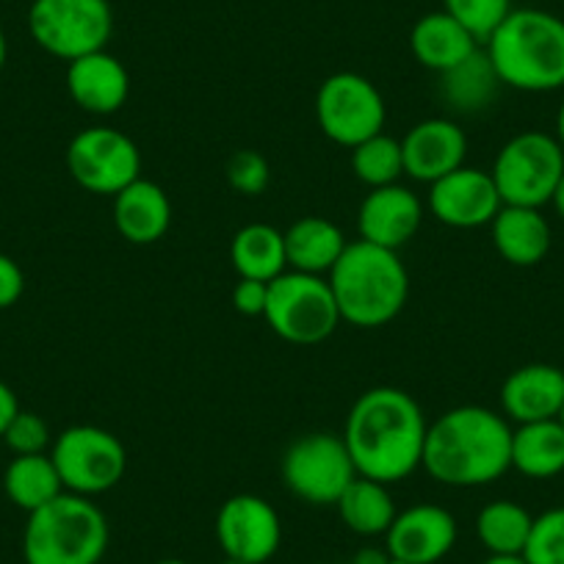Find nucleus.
<instances>
[{
    "mask_svg": "<svg viewBox=\"0 0 564 564\" xmlns=\"http://www.w3.org/2000/svg\"><path fill=\"white\" fill-rule=\"evenodd\" d=\"M443 78V100L459 113H479L496 100L498 78L496 67H492L487 51H476L474 56L465 58L463 64L452 67L448 73L441 75Z\"/></svg>",
    "mask_w": 564,
    "mask_h": 564,
    "instance_id": "obj_28",
    "label": "nucleus"
},
{
    "mask_svg": "<svg viewBox=\"0 0 564 564\" xmlns=\"http://www.w3.org/2000/svg\"><path fill=\"white\" fill-rule=\"evenodd\" d=\"M282 236H285L289 269L302 274H329L344 249L349 247L344 230L324 216H302Z\"/></svg>",
    "mask_w": 564,
    "mask_h": 564,
    "instance_id": "obj_23",
    "label": "nucleus"
},
{
    "mask_svg": "<svg viewBox=\"0 0 564 564\" xmlns=\"http://www.w3.org/2000/svg\"><path fill=\"white\" fill-rule=\"evenodd\" d=\"M335 507H338L340 520H344L355 534L362 536L388 534L395 514H399L388 485L366 479V476H357V479L346 487L344 496L338 498Z\"/></svg>",
    "mask_w": 564,
    "mask_h": 564,
    "instance_id": "obj_27",
    "label": "nucleus"
},
{
    "mask_svg": "<svg viewBox=\"0 0 564 564\" xmlns=\"http://www.w3.org/2000/svg\"><path fill=\"white\" fill-rule=\"evenodd\" d=\"M263 318L276 338L296 346L322 344L340 324L327 276L302 274V271H282L276 280L269 282Z\"/></svg>",
    "mask_w": 564,
    "mask_h": 564,
    "instance_id": "obj_6",
    "label": "nucleus"
},
{
    "mask_svg": "<svg viewBox=\"0 0 564 564\" xmlns=\"http://www.w3.org/2000/svg\"><path fill=\"white\" fill-rule=\"evenodd\" d=\"M67 170L89 194L117 197L141 177V153L122 130L86 128L69 141Z\"/></svg>",
    "mask_w": 564,
    "mask_h": 564,
    "instance_id": "obj_12",
    "label": "nucleus"
},
{
    "mask_svg": "<svg viewBox=\"0 0 564 564\" xmlns=\"http://www.w3.org/2000/svg\"><path fill=\"white\" fill-rule=\"evenodd\" d=\"M20 412V401L7 382H0V437L9 430L12 417Z\"/></svg>",
    "mask_w": 564,
    "mask_h": 564,
    "instance_id": "obj_37",
    "label": "nucleus"
},
{
    "mask_svg": "<svg viewBox=\"0 0 564 564\" xmlns=\"http://www.w3.org/2000/svg\"><path fill=\"white\" fill-rule=\"evenodd\" d=\"M492 243L507 263L529 269L545 260L551 249V225L540 208H520V205H501L496 219L490 221Z\"/></svg>",
    "mask_w": 564,
    "mask_h": 564,
    "instance_id": "obj_22",
    "label": "nucleus"
},
{
    "mask_svg": "<svg viewBox=\"0 0 564 564\" xmlns=\"http://www.w3.org/2000/svg\"><path fill=\"white\" fill-rule=\"evenodd\" d=\"M512 468L529 479L564 474V423L558 417L520 423L512 432Z\"/></svg>",
    "mask_w": 564,
    "mask_h": 564,
    "instance_id": "obj_24",
    "label": "nucleus"
},
{
    "mask_svg": "<svg viewBox=\"0 0 564 564\" xmlns=\"http://www.w3.org/2000/svg\"><path fill=\"white\" fill-rule=\"evenodd\" d=\"M501 194L490 172L459 166L430 188V210L437 221L457 230H476L496 219L501 210Z\"/></svg>",
    "mask_w": 564,
    "mask_h": 564,
    "instance_id": "obj_15",
    "label": "nucleus"
},
{
    "mask_svg": "<svg viewBox=\"0 0 564 564\" xmlns=\"http://www.w3.org/2000/svg\"><path fill=\"white\" fill-rule=\"evenodd\" d=\"M340 322L377 329L393 322L410 296V274L393 249L351 241L327 274Z\"/></svg>",
    "mask_w": 564,
    "mask_h": 564,
    "instance_id": "obj_3",
    "label": "nucleus"
},
{
    "mask_svg": "<svg viewBox=\"0 0 564 564\" xmlns=\"http://www.w3.org/2000/svg\"><path fill=\"white\" fill-rule=\"evenodd\" d=\"M481 564H529L523 556H490Z\"/></svg>",
    "mask_w": 564,
    "mask_h": 564,
    "instance_id": "obj_40",
    "label": "nucleus"
},
{
    "mask_svg": "<svg viewBox=\"0 0 564 564\" xmlns=\"http://www.w3.org/2000/svg\"><path fill=\"white\" fill-rule=\"evenodd\" d=\"M443 12L452 14L479 45H485L509 18L512 0H443Z\"/></svg>",
    "mask_w": 564,
    "mask_h": 564,
    "instance_id": "obj_31",
    "label": "nucleus"
},
{
    "mask_svg": "<svg viewBox=\"0 0 564 564\" xmlns=\"http://www.w3.org/2000/svg\"><path fill=\"white\" fill-rule=\"evenodd\" d=\"M551 205H553V208H556V214L562 216V219H564V175H562V181H558L556 192H553Z\"/></svg>",
    "mask_w": 564,
    "mask_h": 564,
    "instance_id": "obj_39",
    "label": "nucleus"
},
{
    "mask_svg": "<svg viewBox=\"0 0 564 564\" xmlns=\"http://www.w3.org/2000/svg\"><path fill=\"white\" fill-rule=\"evenodd\" d=\"M390 564H404V562H390Z\"/></svg>",
    "mask_w": 564,
    "mask_h": 564,
    "instance_id": "obj_46",
    "label": "nucleus"
},
{
    "mask_svg": "<svg viewBox=\"0 0 564 564\" xmlns=\"http://www.w3.org/2000/svg\"><path fill=\"white\" fill-rule=\"evenodd\" d=\"M430 423L406 390L371 388L355 401L344 443L357 476L395 485L421 468Z\"/></svg>",
    "mask_w": 564,
    "mask_h": 564,
    "instance_id": "obj_1",
    "label": "nucleus"
},
{
    "mask_svg": "<svg viewBox=\"0 0 564 564\" xmlns=\"http://www.w3.org/2000/svg\"><path fill=\"white\" fill-rule=\"evenodd\" d=\"M457 542V520L437 503H415L395 514L393 525L384 534L393 562L437 564L452 553Z\"/></svg>",
    "mask_w": 564,
    "mask_h": 564,
    "instance_id": "obj_14",
    "label": "nucleus"
},
{
    "mask_svg": "<svg viewBox=\"0 0 564 564\" xmlns=\"http://www.w3.org/2000/svg\"><path fill=\"white\" fill-rule=\"evenodd\" d=\"M423 205L406 186H382L371 188L357 214V230L360 241L377 243V247L399 252L415 232L421 230Z\"/></svg>",
    "mask_w": 564,
    "mask_h": 564,
    "instance_id": "obj_17",
    "label": "nucleus"
},
{
    "mask_svg": "<svg viewBox=\"0 0 564 564\" xmlns=\"http://www.w3.org/2000/svg\"><path fill=\"white\" fill-rule=\"evenodd\" d=\"M0 441L12 448L14 457H25V454H45L51 446V426L45 423V417L36 415V412L20 410L12 417L9 430L3 432Z\"/></svg>",
    "mask_w": 564,
    "mask_h": 564,
    "instance_id": "obj_33",
    "label": "nucleus"
},
{
    "mask_svg": "<svg viewBox=\"0 0 564 564\" xmlns=\"http://www.w3.org/2000/svg\"><path fill=\"white\" fill-rule=\"evenodd\" d=\"M3 490H7L9 501L23 512H36L53 498H58L64 490L62 476H58L56 463L51 454H25V457H14L9 463L7 474H3Z\"/></svg>",
    "mask_w": 564,
    "mask_h": 564,
    "instance_id": "obj_26",
    "label": "nucleus"
},
{
    "mask_svg": "<svg viewBox=\"0 0 564 564\" xmlns=\"http://www.w3.org/2000/svg\"><path fill=\"white\" fill-rule=\"evenodd\" d=\"M221 564H249V562H241V558H230V556H227Z\"/></svg>",
    "mask_w": 564,
    "mask_h": 564,
    "instance_id": "obj_44",
    "label": "nucleus"
},
{
    "mask_svg": "<svg viewBox=\"0 0 564 564\" xmlns=\"http://www.w3.org/2000/svg\"><path fill=\"white\" fill-rule=\"evenodd\" d=\"M421 468L446 487H485L512 468V430L487 406L443 412L423 443Z\"/></svg>",
    "mask_w": 564,
    "mask_h": 564,
    "instance_id": "obj_2",
    "label": "nucleus"
},
{
    "mask_svg": "<svg viewBox=\"0 0 564 564\" xmlns=\"http://www.w3.org/2000/svg\"><path fill=\"white\" fill-rule=\"evenodd\" d=\"M410 51L421 67L443 75L474 56L479 51V42L448 12H430L412 25Z\"/></svg>",
    "mask_w": 564,
    "mask_h": 564,
    "instance_id": "obj_21",
    "label": "nucleus"
},
{
    "mask_svg": "<svg viewBox=\"0 0 564 564\" xmlns=\"http://www.w3.org/2000/svg\"><path fill=\"white\" fill-rule=\"evenodd\" d=\"M351 170L357 181L366 183L368 188H382L399 183L404 175V153L401 141L390 139L388 133H377L366 139L362 144L351 148Z\"/></svg>",
    "mask_w": 564,
    "mask_h": 564,
    "instance_id": "obj_30",
    "label": "nucleus"
},
{
    "mask_svg": "<svg viewBox=\"0 0 564 564\" xmlns=\"http://www.w3.org/2000/svg\"><path fill=\"white\" fill-rule=\"evenodd\" d=\"M534 518L514 501H492L476 518V534L490 556H523Z\"/></svg>",
    "mask_w": 564,
    "mask_h": 564,
    "instance_id": "obj_29",
    "label": "nucleus"
},
{
    "mask_svg": "<svg viewBox=\"0 0 564 564\" xmlns=\"http://www.w3.org/2000/svg\"><path fill=\"white\" fill-rule=\"evenodd\" d=\"M225 175L232 192L243 194V197H258V194H263L269 188L271 181L269 164L254 150H238V153H232L230 161H227Z\"/></svg>",
    "mask_w": 564,
    "mask_h": 564,
    "instance_id": "obj_34",
    "label": "nucleus"
},
{
    "mask_svg": "<svg viewBox=\"0 0 564 564\" xmlns=\"http://www.w3.org/2000/svg\"><path fill=\"white\" fill-rule=\"evenodd\" d=\"M404 175L417 183H437L465 166L468 135L454 119H423L401 139Z\"/></svg>",
    "mask_w": 564,
    "mask_h": 564,
    "instance_id": "obj_16",
    "label": "nucleus"
},
{
    "mask_svg": "<svg viewBox=\"0 0 564 564\" xmlns=\"http://www.w3.org/2000/svg\"><path fill=\"white\" fill-rule=\"evenodd\" d=\"M265 302H269V282H258V280H241L232 289V305L241 316H263L265 313Z\"/></svg>",
    "mask_w": 564,
    "mask_h": 564,
    "instance_id": "obj_35",
    "label": "nucleus"
},
{
    "mask_svg": "<svg viewBox=\"0 0 564 564\" xmlns=\"http://www.w3.org/2000/svg\"><path fill=\"white\" fill-rule=\"evenodd\" d=\"M159 564H188V562H183V558H164V562Z\"/></svg>",
    "mask_w": 564,
    "mask_h": 564,
    "instance_id": "obj_43",
    "label": "nucleus"
},
{
    "mask_svg": "<svg viewBox=\"0 0 564 564\" xmlns=\"http://www.w3.org/2000/svg\"><path fill=\"white\" fill-rule=\"evenodd\" d=\"M490 175L503 205L542 208L564 175V150L556 135L525 130L503 144Z\"/></svg>",
    "mask_w": 564,
    "mask_h": 564,
    "instance_id": "obj_7",
    "label": "nucleus"
},
{
    "mask_svg": "<svg viewBox=\"0 0 564 564\" xmlns=\"http://www.w3.org/2000/svg\"><path fill=\"white\" fill-rule=\"evenodd\" d=\"M503 86L556 91L564 86V20L542 9H512L485 42Z\"/></svg>",
    "mask_w": 564,
    "mask_h": 564,
    "instance_id": "obj_4",
    "label": "nucleus"
},
{
    "mask_svg": "<svg viewBox=\"0 0 564 564\" xmlns=\"http://www.w3.org/2000/svg\"><path fill=\"white\" fill-rule=\"evenodd\" d=\"M523 558L529 564H564V507L534 518Z\"/></svg>",
    "mask_w": 564,
    "mask_h": 564,
    "instance_id": "obj_32",
    "label": "nucleus"
},
{
    "mask_svg": "<svg viewBox=\"0 0 564 564\" xmlns=\"http://www.w3.org/2000/svg\"><path fill=\"white\" fill-rule=\"evenodd\" d=\"M316 119L329 141L351 150L382 133L388 108L384 97L366 75L335 73L318 86Z\"/></svg>",
    "mask_w": 564,
    "mask_h": 564,
    "instance_id": "obj_10",
    "label": "nucleus"
},
{
    "mask_svg": "<svg viewBox=\"0 0 564 564\" xmlns=\"http://www.w3.org/2000/svg\"><path fill=\"white\" fill-rule=\"evenodd\" d=\"M232 269L241 280L271 282L289 271L285 258V236L271 225H247L232 236L230 243Z\"/></svg>",
    "mask_w": 564,
    "mask_h": 564,
    "instance_id": "obj_25",
    "label": "nucleus"
},
{
    "mask_svg": "<svg viewBox=\"0 0 564 564\" xmlns=\"http://www.w3.org/2000/svg\"><path fill=\"white\" fill-rule=\"evenodd\" d=\"M216 540L230 558L265 564L282 542V523L265 498L232 496L216 514Z\"/></svg>",
    "mask_w": 564,
    "mask_h": 564,
    "instance_id": "obj_13",
    "label": "nucleus"
},
{
    "mask_svg": "<svg viewBox=\"0 0 564 564\" xmlns=\"http://www.w3.org/2000/svg\"><path fill=\"white\" fill-rule=\"evenodd\" d=\"M558 421H562V423H564V410H562V415H558Z\"/></svg>",
    "mask_w": 564,
    "mask_h": 564,
    "instance_id": "obj_45",
    "label": "nucleus"
},
{
    "mask_svg": "<svg viewBox=\"0 0 564 564\" xmlns=\"http://www.w3.org/2000/svg\"><path fill=\"white\" fill-rule=\"evenodd\" d=\"M7 56H9V42H7V34H3V29H0V69H3V64H7Z\"/></svg>",
    "mask_w": 564,
    "mask_h": 564,
    "instance_id": "obj_42",
    "label": "nucleus"
},
{
    "mask_svg": "<svg viewBox=\"0 0 564 564\" xmlns=\"http://www.w3.org/2000/svg\"><path fill=\"white\" fill-rule=\"evenodd\" d=\"M51 457L67 492L100 496L113 490L128 470L122 441L100 426H69L53 441Z\"/></svg>",
    "mask_w": 564,
    "mask_h": 564,
    "instance_id": "obj_9",
    "label": "nucleus"
},
{
    "mask_svg": "<svg viewBox=\"0 0 564 564\" xmlns=\"http://www.w3.org/2000/svg\"><path fill=\"white\" fill-rule=\"evenodd\" d=\"M282 479L296 498L316 507L338 503L346 487L357 479L344 435L313 432L300 437L282 457Z\"/></svg>",
    "mask_w": 564,
    "mask_h": 564,
    "instance_id": "obj_11",
    "label": "nucleus"
},
{
    "mask_svg": "<svg viewBox=\"0 0 564 564\" xmlns=\"http://www.w3.org/2000/svg\"><path fill=\"white\" fill-rule=\"evenodd\" d=\"M556 141H558V148L564 150V102L558 106V113H556Z\"/></svg>",
    "mask_w": 564,
    "mask_h": 564,
    "instance_id": "obj_41",
    "label": "nucleus"
},
{
    "mask_svg": "<svg viewBox=\"0 0 564 564\" xmlns=\"http://www.w3.org/2000/svg\"><path fill=\"white\" fill-rule=\"evenodd\" d=\"M106 547L108 520L86 496L62 492L25 523V564H100Z\"/></svg>",
    "mask_w": 564,
    "mask_h": 564,
    "instance_id": "obj_5",
    "label": "nucleus"
},
{
    "mask_svg": "<svg viewBox=\"0 0 564 564\" xmlns=\"http://www.w3.org/2000/svg\"><path fill=\"white\" fill-rule=\"evenodd\" d=\"M25 291V274L18 260L0 252V311L18 305Z\"/></svg>",
    "mask_w": 564,
    "mask_h": 564,
    "instance_id": "obj_36",
    "label": "nucleus"
},
{
    "mask_svg": "<svg viewBox=\"0 0 564 564\" xmlns=\"http://www.w3.org/2000/svg\"><path fill=\"white\" fill-rule=\"evenodd\" d=\"M113 225L124 241L139 247L161 241L172 227L170 197L159 183L139 177L113 197Z\"/></svg>",
    "mask_w": 564,
    "mask_h": 564,
    "instance_id": "obj_20",
    "label": "nucleus"
},
{
    "mask_svg": "<svg viewBox=\"0 0 564 564\" xmlns=\"http://www.w3.org/2000/svg\"><path fill=\"white\" fill-rule=\"evenodd\" d=\"M29 31L36 45L62 62H75L106 51L113 34V12L108 0H34L29 9Z\"/></svg>",
    "mask_w": 564,
    "mask_h": 564,
    "instance_id": "obj_8",
    "label": "nucleus"
},
{
    "mask_svg": "<svg viewBox=\"0 0 564 564\" xmlns=\"http://www.w3.org/2000/svg\"><path fill=\"white\" fill-rule=\"evenodd\" d=\"M390 562H393V558H390L388 547H384V551H379V547H362V551L351 558V564H390Z\"/></svg>",
    "mask_w": 564,
    "mask_h": 564,
    "instance_id": "obj_38",
    "label": "nucleus"
},
{
    "mask_svg": "<svg viewBox=\"0 0 564 564\" xmlns=\"http://www.w3.org/2000/svg\"><path fill=\"white\" fill-rule=\"evenodd\" d=\"M501 406L518 426L558 417L564 410V371L547 362L518 368L503 382Z\"/></svg>",
    "mask_w": 564,
    "mask_h": 564,
    "instance_id": "obj_19",
    "label": "nucleus"
},
{
    "mask_svg": "<svg viewBox=\"0 0 564 564\" xmlns=\"http://www.w3.org/2000/svg\"><path fill=\"white\" fill-rule=\"evenodd\" d=\"M67 91L78 108L97 117H108L128 102L130 75L117 56L97 51L69 62Z\"/></svg>",
    "mask_w": 564,
    "mask_h": 564,
    "instance_id": "obj_18",
    "label": "nucleus"
}]
</instances>
